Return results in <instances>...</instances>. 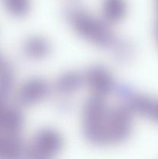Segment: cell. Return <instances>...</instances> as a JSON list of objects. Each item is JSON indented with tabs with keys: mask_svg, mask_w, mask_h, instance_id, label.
I'll list each match as a JSON object with an SVG mask.
<instances>
[{
	"mask_svg": "<svg viewBox=\"0 0 158 159\" xmlns=\"http://www.w3.org/2000/svg\"><path fill=\"white\" fill-rule=\"evenodd\" d=\"M85 85L83 74L71 71L62 73L54 82V89L61 95H71Z\"/></svg>",
	"mask_w": 158,
	"mask_h": 159,
	"instance_id": "52a82bcc",
	"label": "cell"
},
{
	"mask_svg": "<svg viewBox=\"0 0 158 159\" xmlns=\"http://www.w3.org/2000/svg\"><path fill=\"white\" fill-rule=\"evenodd\" d=\"M51 88L41 78H31L25 81L16 93L17 102L23 107H32L43 102L48 97Z\"/></svg>",
	"mask_w": 158,
	"mask_h": 159,
	"instance_id": "5b68a950",
	"label": "cell"
},
{
	"mask_svg": "<svg viewBox=\"0 0 158 159\" xmlns=\"http://www.w3.org/2000/svg\"><path fill=\"white\" fill-rule=\"evenodd\" d=\"M51 44L49 40L42 36H32L25 40L23 52L31 59H43L51 52Z\"/></svg>",
	"mask_w": 158,
	"mask_h": 159,
	"instance_id": "9c48e42d",
	"label": "cell"
},
{
	"mask_svg": "<svg viewBox=\"0 0 158 159\" xmlns=\"http://www.w3.org/2000/svg\"><path fill=\"white\" fill-rule=\"evenodd\" d=\"M83 75L85 85L92 93L93 96L105 98L116 88L113 75L108 68L102 65L91 66Z\"/></svg>",
	"mask_w": 158,
	"mask_h": 159,
	"instance_id": "277c9868",
	"label": "cell"
},
{
	"mask_svg": "<svg viewBox=\"0 0 158 159\" xmlns=\"http://www.w3.org/2000/svg\"><path fill=\"white\" fill-rule=\"evenodd\" d=\"M26 152L20 134H8L0 130V158H16Z\"/></svg>",
	"mask_w": 158,
	"mask_h": 159,
	"instance_id": "8992f818",
	"label": "cell"
},
{
	"mask_svg": "<svg viewBox=\"0 0 158 159\" xmlns=\"http://www.w3.org/2000/svg\"><path fill=\"white\" fill-rule=\"evenodd\" d=\"M4 3L9 14L15 17L25 16L30 9L29 0H4Z\"/></svg>",
	"mask_w": 158,
	"mask_h": 159,
	"instance_id": "8fae6325",
	"label": "cell"
},
{
	"mask_svg": "<svg viewBox=\"0 0 158 159\" xmlns=\"http://www.w3.org/2000/svg\"><path fill=\"white\" fill-rule=\"evenodd\" d=\"M127 12L128 6L125 0H103L102 16L108 24L120 23L125 18Z\"/></svg>",
	"mask_w": 158,
	"mask_h": 159,
	"instance_id": "ba28073f",
	"label": "cell"
},
{
	"mask_svg": "<svg viewBox=\"0 0 158 159\" xmlns=\"http://www.w3.org/2000/svg\"><path fill=\"white\" fill-rule=\"evenodd\" d=\"M67 20L74 32L81 38L101 48L115 43L109 24L79 7H72L66 13Z\"/></svg>",
	"mask_w": 158,
	"mask_h": 159,
	"instance_id": "7a4b0ae2",
	"label": "cell"
},
{
	"mask_svg": "<svg viewBox=\"0 0 158 159\" xmlns=\"http://www.w3.org/2000/svg\"><path fill=\"white\" fill-rule=\"evenodd\" d=\"M24 125V116L16 107L9 106L0 127V130L8 134L19 135Z\"/></svg>",
	"mask_w": 158,
	"mask_h": 159,
	"instance_id": "30bf717a",
	"label": "cell"
},
{
	"mask_svg": "<svg viewBox=\"0 0 158 159\" xmlns=\"http://www.w3.org/2000/svg\"><path fill=\"white\" fill-rule=\"evenodd\" d=\"M82 130L94 145L121 144L133 131V113L125 104L111 107L105 98L91 96L82 110Z\"/></svg>",
	"mask_w": 158,
	"mask_h": 159,
	"instance_id": "6da1fadb",
	"label": "cell"
},
{
	"mask_svg": "<svg viewBox=\"0 0 158 159\" xmlns=\"http://www.w3.org/2000/svg\"><path fill=\"white\" fill-rule=\"evenodd\" d=\"M8 95L0 92V127L4 120L9 106L7 104Z\"/></svg>",
	"mask_w": 158,
	"mask_h": 159,
	"instance_id": "7c38bea8",
	"label": "cell"
},
{
	"mask_svg": "<svg viewBox=\"0 0 158 159\" xmlns=\"http://www.w3.org/2000/svg\"><path fill=\"white\" fill-rule=\"evenodd\" d=\"M9 65H8L7 63H6V61H5L4 60L2 59V57L0 56V71H2V70L6 69L7 67H9Z\"/></svg>",
	"mask_w": 158,
	"mask_h": 159,
	"instance_id": "4fadbf2b",
	"label": "cell"
},
{
	"mask_svg": "<svg viewBox=\"0 0 158 159\" xmlns=\"http://www.w3.org/2000/svg\"><path fill=\"white\" fill-rule=\"evenodd\" d=\"M64 140L61 134L54 128L39 130L27 147L25 154L32 158H52L61 152Z\"/></svg>",
	"mask_w": 158,
	"mask_h": 159,
	"instance_id": "3957f363",
	"label": "cell"
}]
</instances>
